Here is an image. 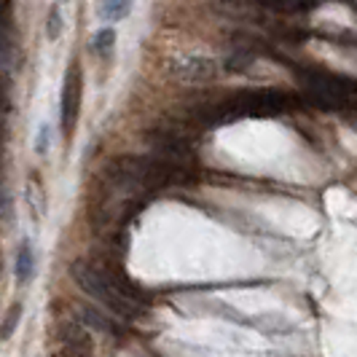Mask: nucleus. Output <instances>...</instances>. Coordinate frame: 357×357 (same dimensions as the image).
Listing matches in <instances>:
<instances>
[{
	"mask_svg": "<svg viewBox=\"0 0 357 357\" xmlns=\"http://www.w3.org/2000/svg\"><path fill=\"white\" fill-rule=\"evenodd\" d=\"M70 277L91 301L105 306V312L119 320H137L148 309V298L121 268V258L100 252V258L75 261L70 266Z\"/></svg>",
	"mask_w": 357,
	"mask_h": 357,
	"instance_id": "nucleus-1",
	"label": "nucleus"
},
{
	"mask_svg": "<svg viewBox=\"0 0 357 357\" xmlns=\"http://www.w3.org/2000/svg\"><path fill=\"white\" fill-rule=\"evenodd\" d=\"M81 100H84V73L78 68V62H73L65 73V84H62V100H59V121L65 137H70L78 116H81Z\"/></svg>",
	"mask_w": 357,
	"mask_h": 357,
	"instance_id": "nucleus-2",
	"label": "nucleus"
},
{
	"mask_svg": "<svg viewBox=\"0 0 357 357\" xmlns=\"http://www.w3.org/2000/svg\"><path fill=\"white\" fill-rule=\"evenodd\" d=\"M62 349L68 357H91L94 355V344L84 325H65L62 328Z\"/></svg>",
	"mask_w": 357,
	"mask_h": 357,
	"instance_id": "nucleus-3",
	"label": "nucleus"
},
{
	"mask_svg": "<svg viewBox=\"0 0 357 357\" xmlns=\"http://www.w3.org/2000/svg\"><path fill=\"white\" fill-rule=\"evenodd\" d=\"M178 75L183 81H191V84H197V81H207V78H213L215 75V62L213 59H185L183 65L178 68Z\"/></svg>",
	"mask_w": 357,
	"mask_h": 357,
	"instance_id": "nucleus-4",
	"label": "nucleus"
},
{
	"mask_svg": "<svg viewBox=\"0 0 357 357\" xmlns=\"http://www.w3.org/2000/svg\"><path fill=\"white\" fill-rule=\"evenodd\" d=\"M135 0H97V17L102 22H121L132 14Z\"/></svg>",
	"mask_w": 357,
	"mask_h": 357,
	"instance_id": "nucleus-5",
	"label": "nucleus"
},
{
	"mask_svg": "<svg viewBox=\"0 0 357 357\" xmlns=\"http://www.w3.org/2000/svg\"><path fill=\"white\" fill-rule=\"evenodd\" d=\"M81 320L86 322L89 328H94V331H105V333H119V331H116V322L110 320L105 312L94 309V306H81Z\"/></svg>",
	"mask_w": 357,
	"mask_h": 357,
	"instance_id": "nucleus-6",
	"label": "nucleus"
},
{
	"mask_svg": "<svg viewBox=\"0 0 357 357\" xmlns=\"http://www.w3.org/2000/svg\"><path fill=\"white\" fill-rule=\"evenodd\" d=\"M33 264H36V258H33V250H30V245L24 242L17 252V264H14V271H17V280L19 282H27L30 280V274H33Z\"/></svg>",
	"mask_w": 357,
	"mask_h": 357,
	"instance_id": "nucleus-7",
	"label": "nucleus"
},
{
	"mask_svg": "<svg viewBox=\"0 0 357 357\" xmlns=\"http://www.w3.org/2000/svg\"><path fill=\"white\" fill-rule=\"evenodd\" d=\"M91 49H94V54H100V56H110L113 49H116V33H113L110 27L97 30V33H94V40H91Z\"/></svg>",
	"mask_w": 357,
	"mask_h": 357,
	"instance_id": "nucleus-8",
	"label": "nucleus"
},
{
	"mask_svg": "<svg viewBox=\"0 0 357 357\" xmlns=\"http://www.w3.org/2000/svg\"><path fill=\"white\" fill-rule=\"evenodd\" d=\"M62 30H65V19H62V11L52 6L49 8V17H46V36L49 40H59L62 38Z\"/></svg>",
	"mask_w": 357,
	"mask_h": 357,
	"instance_id": "nucleus-9",
	"label": "nucleus"
},
{
	"mask_svg": "<svg viewBox=\"0 0 357 357\" xmlns=\"http://www.w3.org/2000/svg\"><path fill=\"white\" fill-rule=\"evenodd\" d=\"M49 143H52V126L43 124L40 129H38V137H36V153H46L49 151Z\"/></svg>",
	"mask_w": 357,
	"mask_h": 357,
	"instance_id": "nucleus-10",
	"label": "nucleus"
},
{
	"mask_svg": "<svg viewBox=\"0 0 357 357\" xmlns=\"http://www.w3.org/2000/svg\"><path fill=\"white\" fill-rule=\"evenodd\" d=\"M17 320H19V306H14V309H11V314H8V320L3 322V339H6V336H11V328L17 325Z\"/></svg>",
	"mask_w": 357,
	"mask_h": 357,
	"instance_id": "nucleus-11",
	"label": "nucleus"
},
{
	"mask_svg": "<svg viewBox=\"0 0 357 357\" xmlns=\"http://www.w3.org/2000/svg\"><path fill=\"white\" fill-rule=\"evenodd\" d=\"M56 3H65V0H56Z\"/></svg>",
	"mask_w": 357,
	"mask_h": 357,
	"instance_id": "nucleus-12",
	"label": "nucleus"
}]
</instances>
